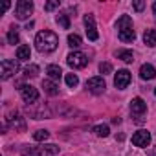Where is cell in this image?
<instances>
[{"label": "cell", "instance_id": "6da1fadb", "mask_svg": "<svg viewBox=\"0 0 156 156\" xmlns=\"http://www.w3.org/2000/svg\"><path fill=\"white\" fill-rule=\"evenodd\" d=\"M59 46V37L50 31V30H44V31H39L37 37H35V48L41 51V53H51L55 51Z\"/></svg>", "mask_w": 156, "mask_h": 156}, {"label": "cell", "instance_id": "7a4b0ae2", "mask_svg": "<svg viewBox=\"0 0 156 156\" xmlns=\"http://www.w3.org/2000/svg\"><path fill=\"white\" fill-rule=\"evenodd\" d=\"M116 28H118V37H119V41H123V42H132V41L136 39V31H134V28H132V20H130L129 15H121V17L118 19V22H116Z\"/></svg>", "mask_w": 156, "mask_h": 156}, {"label": "cell", "instance_id": "3957f363", "mask_svg": "<svg viewBox=\"0 0 156 156\" xmlns=\"http://www.w3.org/2000/svg\"><path fill=\"white\" fill-rule=\"evenodd\" d=\"M26 110L33 119H48V118H51V112L44 103H31V105L26 107Z\"/></svg>", "mask_w": 156, "mask_h": 156}, {"label": "cell", "instance_id": "277c9868", "mask_svg": "<svg viewBox=\"0 0 156 156\" xmlns=\"http://www.w3.org/2000/svg\"><path fill=\"white\" fill-rule=\"evenodd\" d=\"M19 70H20V66H19V61H15V59H4L2 64H0V72H2L4 81L11 79L15 73H19Z\"/></svg>", "mask_w": 156, "mask_h": 156}, {"label": "cell", "instance_id": "5b68a950", "mask_svg": "<svg viewBox=\"0 0 156 156\" xmlns=\"http://www.w3.org/2000/svg\"><path fill=\"white\" fill-rule=\"evenodd\" d=\"M66 62H68V66H72L73 70H81V68H85V66L88 64V57H87L83 51H72V53H68Z\"/></svg>", "mask_w": 156, "mask_h": 156}, {"label": "cell", "instance_id": "8992f818", "mask_svg": "<svg viewBox=\"0 0 156 156\" xmlns=\"http://www.w3.org/2000/svg\"><path fill=\"white\" fill-rule=\"evenodd\" d=\"M31 13H33V2H30V0H19L15 6V17L19 20H26V19H30Z\"/></svg>", "mask_w": 156, "mask_h": 156}, {"label": "cell", "instance_id": "52a82bcc", "mask_svg": "<svg viewBox=\"0 0 156 156\" xmlns=\"http://www.w3.org/2000/svg\"><path fill=\"white\" fill-rule=\"evenodd\" d=\"M105 88H107V83H105V79H103L101 75L90 77V79L87 81V90H88L90 94H94V96L103 94V92H105Z\"/></svg>", "mask_w": 156, "mask_h": 156}, {"label": "cell", "instance_id": "ba28073f", "mask_svg": "<svg viewBox=\"0 0 156 156\" xmlns=\"http://www.w3.org/2000/svg\"><path fill=\"white\" fill-rule=\"evenodd\" d=\"M130 112H132V116L136 118V121L141 123V121H143V114L147 112V103H145L141 98H134V99L130 101Z\"/></svg>", "mask_w": 156, "mask_h": 156}, {"label": "cell", "instance_id": "9c48e42d", "mask_svg": "<svg viewBox=\"0 0 156 156\" xmlns=\"http://www.w3.org/2000/svg\"><path fill=\"white\" fill-rule=\"evenodd\" d=\"M20 96H22V99L28 103V105H31V103H37L39 101V92H37V88H33L31 85H20Z\"/></svg>", "mask_w": 156, "mask_h": 156}, {"label": "cell", "instance_id": "30bf717a", "mask_svg": "<svg viewBox=\"0 0 156 156\" xmlns=\"http://www.w3.org/2000/svg\"><path fill=\"white\" fill-rule=\"evenodd\" d=\"M129 83H130V72H129V70H118V73H116V77H114L116 88L125 90V88L129 87Z\"/></svg>", "mask_w": 156, "mask_h": 156}, {"label": "cell", "instance_id": "8fae6325", "mask_svg": "<svg viewBox=\"0 0 156 156\" xmlns=\"http://www.w3.org/2000/svg\"><path fill=\"white\" fill-rule=\"evenodd\" d=\"M85 28H87V35L90 41H98L99 33H98V28H96V20H94V15H85Z\"/></svg>", "mask_w": 156, "mask_h": 156}, {"label": "cell", "instance_id": "7c38bea8", "mask_svg": "<svg viewBox=\"0 0 156 156\" xmlns=\"http://www.w3.org/2000/svg\"><path fill=\"white\" fill-rule=\"evenodd\" d=\"M132 143L136 145V147H147L149 143H151V134L147 132V130H138L134 136H132Z\"/></svg>", "mask_w": 156, "mask_h": 156}, {"label": "cell", "instance_id": "4fadbf2b", "mask_svg": "<svg viewBox=\"0 0 156 156\" xmlns=\"http://www.w3.org/2000/svg\"><path fill=\"white\" fill-rule=\"evenodd\" d=\"M140 77H141V79H145V81L154 79V77H156V68H154L152 64H141V68H140Z\"/></svg>", "mask_w": 156, "mask_h": 156}, {"label": "cell", "instance_id": "5bb4252c", "mask_svg": "<svg viewBox=\"0 0 156 156\" xmlns=\"http://www.w3.org/2000/svg\"><path fill=\"white\" fill-rule=\"evenodd\" d=\"M46 73H48V77H50L51 81H59L61 77H62V70H61L59 64H50L46 68Z\"/></svg>", "mask_w": 156, "mask_h": 156}, {"label": "cell", "instance_id": "9a60e30c", "mask_svg": "<svg viewBox=\"0 0 156 156\" xmlns=\"http://www.w3.org/2000/svg\"><path fill=\"white\" fill-rule=\"evenodd\" d=\"M11 129H15V130H19V132H24L26 130V121H24V118L22 116H15V118H9V123H8Z\"/></svg>", "mask_w": 156, "mask_h": 156}, {"label": "cell", "instance_id": "2e32d148", "mask_svg": "<svg viewBox=\"0 0 156 156\" xmlns=\"http://www.w3.org/2000/svg\"><path fill=\"white\" fill-rule=\"evenodd\" d=\"M20 154H22V156H44V151H42V147L24 145V147L20 149Z\"/></svg>", "mask_w": 156, "mask_h": 156}, {"label": "cell", "instance_id": "e0dca14e", "mask_svg": "<svg viewBox=\"0 0 156 156\" xmlns=\"http://www.w3.org/2000/svg\"><path fill=\"white\" fill-rule=\"evenodd\" d=\"M42 88H44V92H46L48 96H57V94H59V87H57L55 81H51V79H44V81H42Z\"/></svg>", "mask_w": 156, "mask_h": 156}, {"label": "cell", "instance_id": "ac0fdd59", "mask_svg": "<svg viewBox=\"0 0 156 156\" xmlns=\"http://www.w3.org/2000/svg\"><path fill=\"white\" fill-rule=\"evenodd\" d=\"M30 57H31V50H30V46L22 44V46L17 48V59H19V61H28Z\"/></svg>", "mask_w": 156, "mask_h": 156}, {"label": "cell", "instance_id": "d6986e66", "mask_svg": "<svg viewBox=\"0 0 156 156\" xmlns=\"http://www.w3.org/2000/svg\"><path fill=\"white\" fill-rule=\"evenodd\" d=\"M143 42H145L147 46L154 48V46H156V30H147V31L143 33Z\"/></svg>", "mask_w": 156, "mask_h": 156}, {"label": "cell", "instance_id": "ffe728a7", "mask_svg": "<svg viewBox=\"0 0 156 156\" xmlns=\"http://www.w3.org/2000/svg\"><path fill=\"white\" fill-rule=\"evenodd\" d=\"M116 57L121 59V61H125V62H132L134 61V55H132L130 50H118L116 51Z\"/></svg>", "mask_w": 156, "mask_h": 156}, {"label": "cell", "instance_id": "44dd1931", "mask_svg": "<svg viewBox=\"0 0 156 156\" xmlns=\"http://www.w3.org/2000/svg\"><path fill=\"white\" fill-rule=\"evenodd\" d=\"M37 75H39V66L37 64H30V66L24 68V77L26 79H30V77L33 79V77H37Z\"/></svg>", "mask_w": 156, "mask_h": 156}, {"label": "cell", "instance_id": "7402d4cb", "mask_svg": "<svg viewBox=\"0 0 156 156\" xmlns=\"http://www.w3.org/2000/svg\"><path fill=\"white\" fill-rule=\"evenodd\" d=\"M68 46L73 48V50H77V48L81 46V37L77 35V33H70L68 35Z\"/></svg>", "mask_w": 156, "mask_h": 156}, {"label": "cell", "instance_id": "603a6c76", "mask_svg": "<svg viewBox=\"0 0 156 156\" xmlns=\"http://www.w3.org/2000/svg\"><path fill=\"white\" fill-rule=\"evenodd\" d=\"M55 20H57V24H59L62 30H68V28H70V19H68L66 13H59V15L55 17Z\"/></svg>", "mask_w": 156, "mask_h": 156}, {"label": "cell", "instance_id": "cb8c5ba5", "mask_svg": "<svg viewBox=\"0 0 156 156\" xmlns=\"http://www.w3.org/2000/svg\"><path fill=\"white\" fill-rule=\"evenodd\" d=\"M8 42L9 44H19V41H20V35H19V31H17V28H11L9 31H8Z\"/></svg>", "mask_w": 156, "mask_h": 156}, {"label": "cell", "instance_id": "d4e9b609", "mask_svg": "<svg viewBox=\"0 0 156 156\" xmlns=\"http://www.w3.org/2000/svg\"><path fill=\"white\" fill-rule=\"evenodd\" d=\"M92 130H94L98 136H101V138H107V136L110 134V129H108V125H96Z\"/></svg>", "mask_w": 156, "mask_h": 156}, {"label": "cell", "instance_id": "484cf974", "mask_svg": "<svg viewBox=\"0 0 156 156\" xmlns=\"http://www.w3.org/2000/svg\"><path fill=\"white\" fill-rule=\"evenodd\" d=\"M64 81H66V85H68L70 88H73V87H77V85H79V77H77L75 73H66Z\"/></svg>", "mask_w": 156, "mask_h": 156}, {"label": "cell", "instance_id": "4316f807", "mask_svg": "<svg viewBox=\"0 0 156 156\" xmlns=\"http://www.w3.org/2000/svg\"><path fill=\"white\" fill-rule=\"evenodd\" d=\"M48 138H50V132H48V130H42V129L33 134V140H35V141H46Z\"/></svg>", "mask_w": 156, "mask_h": 156}, {"label": "cell", "instance_id": "83f0119b", "mask_svg": "<svg viewBox=\"0 0 156 156\" xmlns=\"http://www.w3.org/2000/svg\"><path fill=\"white\" fill-rule=\"evenodd\" d=\"M42 151H44V154L55 156V154L59 152V147H57V145H44V147H42Z\"/></svg>", "mask_w": 156, "mask_h": 156}, {"label": "cell", "instance_id": "f1b7e54d", "mask_svg": "<svg viewBox=\"0 0 156 156\" xmlns=\"http://www.w3.org/2000/svg\"><path fill=\"white\" fill-rule=\"evenodd\" d=\"M99 72H101L103 75H105V73H110V72H112V64H110V62H101V64H99Z\"/></svg>", "mask_w": 156, "mask_h": 156}, {"label": "cell", "instance_id": "f546056e", "mask_svg": "<svg viewBox=\"0 0 156 156\" xmlns=\"http://www.w3.org/2000/svg\"><path fill=\"white\" fill-rule=\"evenodd\" d=\"M55 8H59V0H55V2H48V4L44 6L46 11H51V9H55Z\"/></svg>", "mask_w": 156, "mask_h": 156}, {"label": "cell", "instance_id": "4dcf8cb0", "mask_svg": "<svg viewBox=\"0 0 156 156\" xmlns=\"http://www.w3.org/2000/svg\"><path fill=\"white\" fill-rule=\"evenodd\" d=\"M132 6H134V9H136V11H143V8H145V2H141V0H138V2H134Z\"/></svg>", "mask_w": 156, "mask_h": 156}, {"label": "cell", "instance_id": "1f68e13d", "mask_svg": "<svg viewBox=\"0 0 156 156\" xmlns=\"http://www.w3.org/2000/svg\"><path fill=\"white\" fill-rule=\"evenodd\" d=\"M9 6H11L9 2H4V6H2V13H4V11H8V9H9Z\"/></svg>", "mask_w": 156, "mask_h": 156}, {"label": "cell", "instance_id": "d6a6232c", "mask_svg": "<svg viewBox=\"0 0 156 156\" xmlns=\"http://www.w3.org/2000/svg\"><path fill=\"white\" fill-rule=\"evenodd\" d=\"M152 13H154V17H156V2L152 4Z\"/></svg>", "mask_w": 156, "mask_h": 156}, {"label": "cell", "instance_id": "836d02e7", "mask_svg": "<svg viewBox=\"0 0 156 156\" xmlns=\"http://www.w3.org/2000/svg\"><path fill=\"white\" fill-rule=\"evenodd\" d=\"M154 94H156V88H154Z\"/></svg>", "mask_w": 156, "mask_h": 156}]
</instances>
